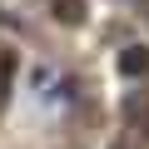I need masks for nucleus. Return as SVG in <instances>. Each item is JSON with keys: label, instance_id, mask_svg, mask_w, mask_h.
Masks as SVG:
<instances>
[{"label": "nucleus", "instance_id": "obj_1", "mask_svg": "<svg viewBox=\"0 0 149 149\" xmlns=\"http://www.w3.org/2000/svg\"><path fill=\"white\" fill-rule=\"evenodd\" d=\"M119 70H124V74H144V70H149V50H144V45H139V50H124V55H119Z\"/></svg>", "mask_w": 149, "mask_h": 149}, {"label": "nucleus", "instance_id": "obj_2", "mask_svg": "<svg viewBox=\"0 0 149 149\" xmlns=\"http://www.w3.org/2000/svg\"><path fill=\"white\" fill-rule=\"evenodd\" d=\"M144 134H149V109H144Z\"/></svg>", "mask_w": 149, "mask_h": 149}]
</instances>
